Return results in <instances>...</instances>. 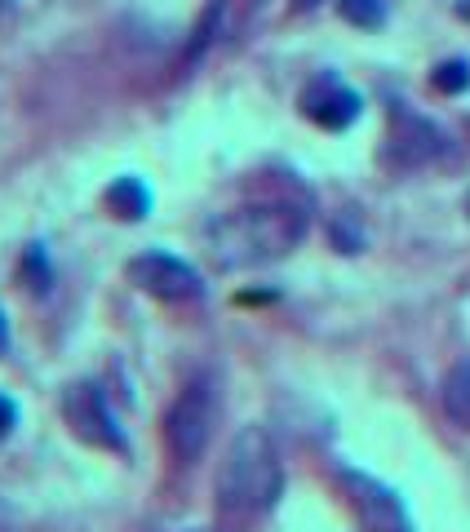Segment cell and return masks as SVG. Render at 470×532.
<instances>
[{"mask_svg": "<svg viewBox=\"0 0 470 532\" xmlns=\"http://www.w3.org/2000/svg\"><path fill=\"white\" fill-rule=\"evenodd\" d=\"M329 231H333V244L342 253H360L364 249V227H360V218H355V213H337Z\"/></svg>", "mask_w": 470, "mask_h": 532, "instance_id": "cell-13", "label": "cell"}, {"mask_svg": "<svg viewBox=\"0 0 470 532\" xmlns=\"http://www.w3.org/2000/svg\"><path fill=\"white\" fill-rule=\"evenodd\" d=\"M213 426H218V391H213L209 377H200V382H191L187 391L173 399L165 417V439H169L173 462L182 466L200 462L213 439Z\"/></svg>", "mask_w": 470, "mask_h": 532, "instance_id": "cell-3", "label": "cell"}, {"mask_svg": "<svg viewBox=\"0 0 470 532\" xmlns=\"http://www.w3.org/2000/svg\"><path fill=\"white\" fill-rule=\"evenodd\" d=\"M444 413L470 431V360H457L444 377Z\"/></svg>", "mask_w": 470, "mask_h": 532, "instance_id": "cell-9", "label": "cell"}, {"mask_svg": "<svg viewBox=\"0 0 470 532\" xmlns=\"http://www.w3.org/2000/svg\"><path fill=\"white\" fill-rule=\"evenodd\" d=\"M337 9H342V18L355 27H382V18H386L382 0H337Z\"/></svg>", "mask_w": 470, "mask_h": 532, "instance_id": "cell-12", "label": "cell"}, {"mask_svg": "<svg viewBox=\"0 0 470 532\" xmlns=\"http://www.w3.org/2000/svg\"><path fill=\"white\" fill-rule=\"evenodd\" d=\"M431 85L439 89V94H462V89H470V67L457 63V58H453V63H439Z\"/></svg>", "mask_w": 470, "mask_h": 532, "instance_id": "cell-14", "label": "cell"}, {"mask_svg": "<svg viewBox=\"0 0 470 532\" xmlns=\"http://www.w3.org/2000/svg\"><path fill=\"white\" fill-rule=\"evenodd\" d=\"M63 417L85 444L94 448H111V453H125V431H120L116 413H111L107 395L98 382H76L63 395Z\"/></svg>", "mask_w": 470, "mask_h": 532, "instance_id": "cell-4", "label": "cell"}, {"mask_svg": "<svg viewBox=\"0 0 470 532\" xmlns=\"http://www.w3.org/2000/svg\"><path fill=\"white\" fill-rule=\"evenodd\" d=\"M125 275L138 284L142 293H151V298H160V302H196L204 293L196 266L173 258V253H160V249L134 258L125 266Z\"/></svg>", "mask_w": 470, "mask_h": 532, "instance_id": "cell-5", "label": "cell"}, {"mask_svg": "<svg viewBox=\"0 0 470 532\" xmlns=\"http://www.w3.org/2000/svg\"><path fill=\"white\" fill-rule=\"evenodd\" d=\"M315 5H324V0H298V9H315Z\"/></svg>", "mask_w": 470, "mask_h": 532, "instance_id": "cell-17", "label": "cell"}, {"mask_svg": "<svg viewBox=\"0 0 470 532\" xmlns=\"http://www.w3.org/2000/svg\"><path fill=\"white\" fill-rule=\"evenodd\" d=\"M284 493V466L275 453V439L262 426H244L231 439L227 457L218 466V506L222 515L249 519L271 510Z\"/></svg>", "mask_w": 470, "mask_h": 532, "instance_id": "cell-2", "label": "cell"}, {"mask_svg": "<svg viewBox=\"0 0 470 532\" xmlns=\"http://www.w3.org/2000/svg\"><path fill=\"white\" fill-rule=\"evenodd\" d=\"M5 346H9V329H5V315H0V355H5Z\"/></svg>", "mask_w": 470, "mask_h": 532, "instance_id": "cell-16", "label": "cell"}, {"mask_svg": "<svg viewBox=\"0 0 470 532\" xmlns=\"http://www.w3.org/2000/svg\"><path fill=\"white\" fill-rule=\"evenodd\" d=\"M448 151L453 147H448L439 125H431V120H422V116H408V111L395 116L391 138H386V156H391L395 165L417 169V165H431V160H444Z\"/></svg>", "mask_w": 470, "mask_h": 532, "instance_id": "cell-6", "label": "cell"}, {"mask_svg": "<svg viewBox=\"0 0 470 532\" xmlns=\"http://www.w3.org/2000/svg\"><path fill=\"white\" fill-rule=\"evenodd\" d=\"M107 204L116 209V218H134L138 222V218H147V213H151V191L142 187L138 178H120L116 187L107 191Z\"/></svg>", "mask_w": 470, "mask_h": 532, "instance_id": "cell-10", "label": "cell"}, {"mask_svg": "<svg viewBox=\"0 0 470 532\" xmlns=\"http://www.w3.org/2000/svg\"><path fill=\"white\" fill-rule=\"evenodd\" d=\"M18 426V408H14V399H5L0 395V439H9V431Z\"/></svg>", "mask_w": 470, "mask_h": 532, "instance_id": "cell-15", "label": "cell"}, {"mask_svg": "<svg viewBox=\"0 0 470 532\" xmlns=\"http://www.w3.org/2000/svg\"><path fill=\"white\" fill-rule=\"evenodd\" d=\"M457 14H462V18H470V0H462V5H457Z\"/></svg>", "mask_w": 470, "mask_h": 532, "instance_id": "cell-18", "label": "cell"}, {"mask_svg": "<svg viewBox=\"0 0 470 532\" xmlns=\"http://www.w3.org/2000/svg\"><path fill=\"white\" fill-rule=\"evenodd\" d=\"M306 227H311V218L298 204H240L204 227V249H209V262L222 271H249V266H267L293 253L306 240Z\"/></svg>", "mask_w": 470, "mask_h": 532, "instance_id": "cell-1", "label": "cell"}, {"mask_svg": "<svg viewBox=\"0 0 470 532\" xmlns=\"http://www.w3.org/2000/svg\"><path fill=\"white\" fill-rule=\"evenodd\" d=\"M302 107H306V116L324 129H351L355 120H360V94L346 89V85H337V80L311 85L302 94Z\"/></svg>", "mask_w": 470, "mask_h": 532, "instance_id": "cell-8", "label": "cell"}, {"mask_svg": "<svg viewBox=\"0 0 470 532\" xmlns=\"http://www.w3.org/2000/svg\"><path fill=\"white\" fill-rule=\"evenodd\" d=\"M342 484H346V497H351L355 515L364 519L369 532H408V515L391 488H382L377 479L360 475V470H342Z\"/></svg>", "mask_w": 470, "mask_h": 532, "instance_id": "cell-7", "label": "cell"}, {"mask_svg": "<svg viewBox=\"0 0 470 532\" xmlns=\"http://www.w3.org/2000/svg\"><path fill=\"white\" fill-rule=\"evenodd\" d=\"M23 284L32 293H45L49 284H54V271H49V258H45V249H40V244H32V249L23 253Z\"/></svg>", "mask_w": 470, "mask_h": 532, "instance_id": "cell-11", "label": "cell"}]
</instances>
